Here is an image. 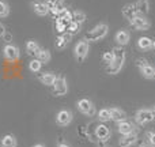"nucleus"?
<instances>
[{"label": "nucleus", "mask_w": 155, "mask_h": 147, "mask_svg": "<svg viewBox=\"0 0 155 147\" xmlns=\"http://www.w3.org/2000/svg\"><path fill=\"white\" fill-rule=\"evenodd\" d=\"M113 55H114L113 63L106 67V74H109V75H116L120 72V71L123 70L124 64H125V59H127L124 46H116V48L113 49Z\"/></svg>", "instance_id": "f257e3e1"}, {"label": "nucleus", "mask_w": 155, "mask_h": 147, "mask_svg": "<svg viewBox=\"0 0 155 147\" xmlns=\"http://www.w3.org/2000/svg\"><path fill=\"white\" fill-rule=\"evenodd\" d=\"M109 33V26L106 23H99L91 30H88L84 34V40L87 42H97V41L104 40Z\"/></svg>", "instance_id": "f03ea898"}, {"label": "nucleus", "mask_w": 155, "mask_h": 147, "mask_svg": "<svg viewBox=\"0 0 155 147\" xmlns=\"http://www.w3.org/2000/svg\"><path fill=\"white\" fill-rule=\"evenodd\" d=\"M88 51H90V45H88V42L84 40V38L80 40L79 42H76L75 48H74V55H75L76 62L78 63L84 62L87 55H88Z\"/></svg>", "instance_id": "7ed1b4c3"}, {"label": "nucleus", "mask_w": 155, "mask_h": 147, "mask_svg": "<svg viewBox=\"0 0 155 147\" xmlns=\"http://www.w3.org/2000/svg\"><path fill=\"white\" fill-rule=\"evenodd\" d=\"M136 64L144 78H147V79H155V67L147 62V59H143V57L142 59H137Z\"/></svg>", "instance_id": "20e7f679"}, {"label": "nucleus", "mask_w": 155, "mask_h": 147, "mask_svg": "<svg viewBox=\"0 0 155 147\" xmlns=\"http://www.w3.org/2000/svg\"><path fill=\"white\" fill-rule=\"evenodd\" d=\"M76 106H78V110H79L80 113H83V115H86V116H90V117H93V116L95 115V112H97L95 105H94L93 102H91L90 99H87V98L79 99L78 104H76Z\"/></svg>", "instance_id": "39448f33"}, {"label": "nucleus", "mask_w": 155, "mask_h": 147, "mask_svg": "<svg viewBox=\"0 0 155 147\" xmlns=\"http://www.w3.org/2000/svg\"><path fill=\"white\" fill-rule=\"evenodd\" d=\"M3 56L7 62H16L21 57V51H19L18 46L12 45V44H7V45L3 48Z\"/></svg>", "instance_id": "423d86ee"}, {"label": "nucleus", "mask_w": 155, "mask_h": 147, "mask_svg": "<svg viewBox=\"0 0 155 147\" xmlns=\"http://www.w3.org/2000/svg\"><path fill=\"white\" fill-rule=\"evenodd\" d=\"M53 94L57 97H61V95H65L68 93V83H67V79L64 76H57L56 80H54L53 86Z\"/></svg>", "instance_id": "0eeeda50"}, {"label": "nucleus", "mask_w": 155, "mask_h": 147, "mask_svg": "<svg viewBox=\"0 0 155 147\" xmlns=\"http://www.w3.org/2000/svg\"><path fill=\"white\" fill-rule=\"evenodd\" d=\"M135 120H136V123L139 124V125H146V124L151 123V121H153L151 109H146V108L139 109L136 112V115H135Z\"/></svg>", "instance_id": "6e6552de"}, {"label": "nucleus", "mask_w": 155, "mask_h": 147, "mask_svg": "<svg viewBox=\"0 0 155 147\" xmlns=\"http://www.w3.org/2000/svg\"><path fill=\"white\" fill-rule=\"evenodd\" d=\"M95 136H97V140H99V142H102V143L107 142L110 139V136H112L110 128L106 127L105 124H98L95 128Z\"/></svg>", "instance_id": "1a4fd4ad"}, {"label": "nucleus", "mask_w": 155, "mask_h": 147, "mask_svg": "<svg viewBox=\"0 0 155 147\" xmlns=\"http://www.w3.org/2000/svg\"><path fill=\"white\" fill-rule=\"evenodd\" d=\"M72 117L74 116H72V113H71V110L63 109L56 115V123H57V125H60V127H67L68 124H71Z\"/></svg>", "instance_id": "9d476101"}, {"label": "nucleus", "mask_w": 155, "mask_h": 147, "mask_svg": "<svg viewBox=\"0 0 155 147\" xmlns=\"http://www.w3.org/2000/svg\"><path fill=\"white\" fill-rule=\"evenodd\" d=\"M129 23H131L132 27H135L136 30H142V32H143V30H148V29H150V26H151V22L148 21L144 15L136 16V18L132 19Z\"/></svg>", "instance_id": "9b49d317"}, {"label": "nucleus", "mask_w": 155, "mask_h": 147, "mask_svg": "<svg viewBox=\"0 0 155 147\" xmlns=\"http://www.w3.org/2000/svg\"><path fill=\"white\" fill-rule=\"evenodd\" d=\"M121 12H123V16L127 19V21L131 22L132 19H135L136 16L140 15V12L137 11L136 5H135V3H129V4H125L123 7V10H121Z\"/></svg>", "instance_id": "f8f14e48"}, {"label": "nucleus", "mask_w": 155, "mask_h": 147, "mask_svg": "<svg viewBox=\"0 0 155 147\" xmlns=\"http://www.w3.org/2000/svg\"><path fill=\"white\" fill-rule=\"evenodd\" d=\"M137 142V134L136 132H131L128 135H124L120 140H118V146L120 147H131Z\"/></svg>", "instance_id": "ddd939ff"}, {"label": "nucleus", "mask_w": 155, "mask_h": 147, "mask_svg": "<svg viewBox=\"0 0 155 147\" xmlns=\"http://www.w3.org/2000/svg\"><path fill=\"white\" fill-rule=\"evenodd\" d=\"M114 40H116V42L118 44V46H125L129 44L131 35H129V33L127 32V30H120V32L116 33Z\"/></svg>", "instance_id": "4468645a"}, {"label": "nucleus", "mask_w": 155, "mask_h": 147, "mask_svg": "<svg viewBox=\"0 0 155 147\" xmlns=\"http://www.w3.org/2000/svg\"><path fill=\"white\" fill-rule=\"evenodd\" d=\"M71 38H72V35H71L70 33L60 34L59 37L56 38V48L59 49V51H63V49H65L68 44L71 42Z\"/></svg>", "instance_id": "2eb2a0df"}, {"label": "nucleus", "mask_w": 155, "mask_h": 147, "mask_svg": "<svg viewBox=\"0 0 155 147\" xmlns=\"http://www.w3.org/2000/svg\"><path fill=\"white\" fill-rule=\"evenodd\" d=\"M117 131L124 136V135H128V134H131V132H134L135 128H134V124H132L131 121L124 120V121L117 123Z\"/></svg>", "instance_id": "dca6fc26"}, {"label": "nucleus", "mask_w": 155, "mask_h": 147, "mask_svg": "<svg viewBox=\"0 0 155 147\" xmlns=\"http://www.w3.org/2000/svg\"><path fill=\"white\" fill-rule=\"evenodd\" d=\"M109 110H110V117H112V120L116 121V123L127 120V113L124 112L121 108H110Z\"/></svg>", "instance_id": "f3484780"}, {"label": "nucleus", "mask_w": 155, "mask_h": 147, "mask_svg": "<svg viewBox=\"0 0 155 147\" xmlns=\"http://www.w3.org/2000/svg\"><path fill=\"white\" fill-rule=\"evenodd\" d=\"M56 78L57 76L53 72H41L40 75H38V79H40V82L42 83V85H45V86H53Z\"/></svg>", "instance_id": "a211bd4d"}, {"label": "nucleus", "mask_w": 155, "mask_h": 147, "mask_svg": "<svg viewBox=\"0 0 155 147\" xmlns=\"http://www.w3.org/2000/svg\"><path fill=\"white\" fill-rule=\"evenodd\" d=\"M40 51H41V46L38 45L37 41L31 40V41H29V42L26 44V52H27V55H29V56L37 57V55L40 53Z\"/></svg>", "instance_id": "6ab92c4d"}, {"label": "nucleus", "mask_w": 155, "mask_h": 147, "mask_svg": "<svg viewBox=\"0 0 155 147\" xmlns=\"http://www.w3.org/2000/svg\"><path fill=\"white\" fill-rule=\"evenodd\" d=\"M33 11H34L37 15L40 16H46L49 14V8L45 3H41V2H37V3H33Z\"/></svg>", "instance_id": "aec40b11"}, {"label": "nucleus", "mask_w": 155, "mask_h": 147, "mask_svg": "<svg viewBox=\"0 0 155 147\" xmlns=\"http://www.w3.org/2000/svg\"><path fill=\"white\" fill-rule=\"evenodd\" d=\"M137 11L140 12V15H147L150 12V0H136L135 3Z\"/></svg>", "instance_id": "412c9836"}, {"label": "nucleus", "mask_w": 155, "mask_h": 147, "mask_svg": "<svg viewBox=\"0 0 155 147\" xmlns=\"http://www.w3.org/2000/svg\"><path fill=\"white\" fill-rule=\"evenodd\" d=\"M18 142H16L14 135H4L0 140V146L2 147H16Z\"/></svg>", "instance_id": "4be33fe9"}, {"label": "nucleus", "mask_w": 155, "mask_h": 147, "mask_svg": "<svg viewBox=\"0 0 155 147\" xmlns=\"http://www.w3.org/2000/svg\"><path fill=\"white\" fill-rule=\"evenodd\" d=\"M137 46L142 51H148L150 48H153V40L148 37H140L137 40Z\"/></svg>", "instance_id": "5701e85b"}, {"label": "nucleus", "mask_w": 155, "mask_h": 147, "mask_svg": "<svg viewBox=\"0 0 155 147\" xmlns=\"http://www.w3.org/2000/svg\"><path fill=\"white\" fill-rule=\"evenodd\" d=\"M71 22H67L65 19H61V18H57L56 19V30L60 33V34H64L67 33V29H68V25Z\"/></svg>", "instance_id": "b1692460"}, {"label": "nucleus", "mask_w": 155, "mask_h": 147, "mask_svg": "<svg viewBox=\"0 0 155 147\" xmlns=\"http://www.w3.org/2000/svg\"><path fill=\"white\" fill-rule=\"evenodd\" d=\"M51 57H52L51 56V52H49L48 49H42V48H41L40 53L37 55V57H35V59H38L41 63H42V64H45V63L51 62Z\"/></svg>", "instance_id": "393cba45"}, {"label": "nucleus", "mask_w": 155, "mask_h": 147, "mask_svg": "<svg viewBox=\"0 0 155 147\" xmlns=\"http://www.w3.org/2000/svg\"><path fill=\"white\" fill-rule=\"evenodd\" d=\"M84 21H86V14L83 12V11L75 10L72 12V22H76V23L82 25V23H84Z\"/></svg>", "instance_id": "a878e982"}, {"label": "nucleus", "mask_w": 155, "mask_h": 147, "mask_svg": "<svg viewBox=\"0 0 155 147\" xmlns=\"http://www.w3.org/2000/svg\"><path fill=\"white\" fill-rule=\"evenodd\" d=\"M41 67H42V63L40 62L38 59H33L31 62L29 63V70L34 74H38L41 71Z\"/></svg>", "instance_id": "bb28decb"}, {"label": "nucleus", "mask_w": 155, "mask_h": 147, "mask_svg": "<svg viewBox=\"0 0 155 147\" xmlns=\"http://www.w3.org/2000/svg\"><path fill=\"white\" fill-rule=\"evenodd\" d=\"M98 120L101 121V123H107V121L112 120V117H110V110L109 109H101L98 112Z\"/></svg>", "instance_id": "cd10ccee"}, {"label": "nucleus", "mask_w": 155, "mask_h": 147, "mask_svg": "<svg viewBox=\"0 0 155 147\" xmlns=\"http://www.w3.org/2000/svg\"><path fill=\"white\" fill-rule=\"evenodd\" d=\"M10 15V5L5 2L0 0V18H5Z\"/></svg>", "instance_id": "c85d7f7f"}, {"label": "nucleus", "mask_w": 155, "mask_h": 147, "mask_svg": "<svg viewBox=\"0 0 155 147\" xmlns=\"http://www.w3.org/2000/svg\"><path fill=\"white\" fill-rule=\"evenodd\" d=\"M80 27H82V25L76 23V22H71V23L68 25L67 33H70L71 35H75V34H78V33L80 32Z\"/></svg>", "instance_id": "c756f323"}, {"label": "nucleus", "mask_w": 155, "mask_h": 147, "mask_svg": "<svg viewBox=\"0 0 155 147\" xmlns=\"http://www.w3.org/2000/svg\"><path fill=\"white\" fill-rule=\"evenodd\" d=\"M113 59H114V55H113V51L112 52H105L104 55H102V60H104V63L107 65H110L113 63Z\"/></svg>", "instance_id": "7c9ffc66"}, {"label": "nucleus", "mask_w": 155, "mask_h": 147, "mask_svg": "<svg viewBox=\"0 0 155 147\" xmlns=\"http://www.w3.org/2000/svg\"><path fill=\"white\" fill-rule=\"evenodd\" d=\"M146 136H147V140H148V143H150V146L155 147V132H147Z\"/></svg>", "instance_id": "2f4dec72"}, {"label": "nucleus", "mask_w": 155, "mask_h": 147, "mask_svg": "<svg viewBox=\"0 0 155 147\" xmlns=\"http://www.w3.org/2000/svg\"><path fill=\"white\" fill-rule=\"evenodd\" d=\"M3 38H4V42H7V44L12 42V34H11V33H8V32H5V34L3 35Z\"/></svg>", "instance_id": "473e14b6"}, {"label": "nucleus", "mask_w": 155, "mask_h": 147, "mask_svg": "<svg viewBox=\"0 0 155 147\" xmlns=\"http://www.w3.org/2000/svg\"><path fill=\"white\" fill-rule=\"evenodd\" d=\"M5 32H7V30H5V26L3 23H0V38L5 34Z\"/></svg>", "instance_id": "72a5a7b5"}, {"label": "nucleus", "mask_w": 155, "mask_h": 147, "mask_svg": "<svg viewBox=\"0 0 155 147\" xmlns=\"http://www.w3.org/2000/svg\"><path fill=\"white\" fill-rule=\"evenodd\" d=\"M151 113H153V121H155V106L151 109Z\"/></svg>", "instance_id": "f704fd0d"}, {"label": "nucleus", "mask_w": 155, "mask_h": 147, "mask_svg": "<svg viewBox=\"0 0 155 147\" xmlns=\"http://www.w3.org/2000/svg\"><path fill=\"white\" fill-rule=\"evenodd\" d=\"M59 147H70V146H68V145H65V143H60Z\"/></svg>", "instance_id": "c9c22d12"}, {"label": "nucleus", "mask_w": 155, "mask_h": 147, "mask_svg": "<svg viewBox=\"0 0 155 147\" xmlns=\"http://www.w3.org/2000/svg\"><path fill=\"white\" fill-rule=\"evenodd\" d=\"M33 147H45V146L41 145V143H38V145H35V146H33Z\"/></svg>", "instance_id": "e433bc0d"}, {"label": "nucleus", "mask_w": 155, "mask_h": 147, "mask_svg": "<svg viewBox=\"0 0 155 147\" xmlns=\"http://www.w3.org/2000/svg\"><path fill=\"white\" fill-rule=\"evenodd\" d=\"M54 2L59 3V4H63V2H64V0H54Z\"/></svg>", "instance_id": "4c0bfd02"}, {"label": "nucleus", "mask_w": 155, "mask_h": 147, "mask_svg": "<svg viewBox=\"0 0 155 147\" xmlns=\"http://www.w3.org/2000/svg\"><path fill=\"white\" fill-rule=\"evenodd\" d=\"M139 147H151V146L150 145H140Z\"/></svg>", "instance_id": "58836bf2"}, {"label": "nucleus", "mask_w": 155, "mask_h": 147, "mask_svg": "<svg viewBox=\"0 0 155 147\" xmlns=\"http://www.w3.org/2000/svg\"><path fill=\"white\" fill-rule=\"evenodd\" d=\"M153 49L155 51V41H153Z\"/></svg>", "instance_id": "ea45409f"}]
</instances>
